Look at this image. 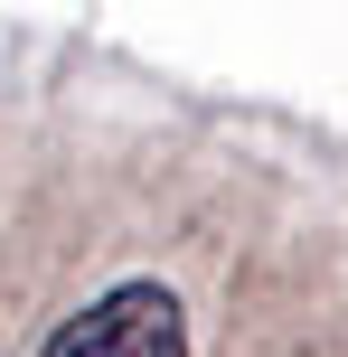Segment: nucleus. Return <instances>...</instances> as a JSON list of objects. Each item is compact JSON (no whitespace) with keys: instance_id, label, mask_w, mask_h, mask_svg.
I'll return each mask as SVG.
<instances>
[{"instance_id":"1","label":"nucleus","mask_w":348,"mask_h":357,"mask_svg":"<svg viewBox=\"0 0 348 357\" xmlns=\"http://www.w3.org/2000/svg\"><path fill=\"white\" fill-rule=\"evenodd\" d=\"M38 357H188V329H179V301L160 282H123L94 310H75Z\"/></svg>"}]
</instances>
